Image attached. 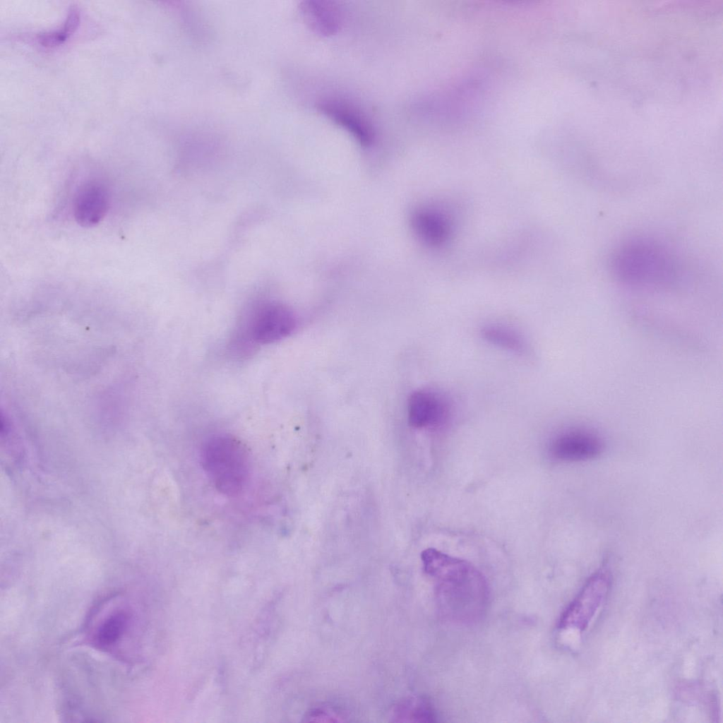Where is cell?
I'll list each match as a JSON object with an SVG mask.
<instances>
[{"label": "cell", "instance_id": "obj_1", "mask_svg": "<svg viewBox=\"0 0 723 723\" xmlns=\"http://www.w3.org/2000/svg\"><path fill=\"white\" fill-rule=\"evenodd\" d=\"M424 572L436 582L441 612L460 623L478 621L489 602V586L483 574L471 563L434 548L421 554Z\"/></svg>", "mask_w": 723, "mask_h": 723}, {"label": "cell", "instance_id": "obj_2", "mask_svg": "<svg viewBox=\"0 0 723 723\" xmlns=\"http://www.w3.org/2000/svg\"><path fill=\"white\" fill-rule=\"evenodd\" d=\"M609 268L619 282L636 287L666 286L680 277L681 265L665 244L649 237L622 242L611 255Z\"/></svg>", "mask_w": 723, "mask_h": 723}, {"label": "cell", "instance_id": "obj_3", "mask_svg": "<svg viewBox=\"0 0 723 723\" xmlns=\"http://www.w3.org/2000/svg\"><path fill=\"white\" fill-rule=\"evenodd\" d=\"M201 462L215 489L224 495L239 494L249 477L247 450L238 438L231 435L208 438L201 448Z\"/></svg>", "mask_w": 723, "mask_h": 723}, {"label": "cell", "instance_id": "obj_4", "mask_svg": "<svg viewBox=\"0 0 723 723\" xmlns=\"http://www.w3.org/2000/svg\"><path fill=\"white\" fill-rule=\"evenodd\" d=\"M609 585L610 575L607 570L594 573L562 613L558 628L585 630L604 602Z\"/></svg>", "mask_w": 723, "mask_h": 723}, {"label": "cell", "instance_id": "obj_5", "mask_svg": "<svg viewBox=\"0 0 723 723\" xmlns=\"http://www.w3.org/2000/svg\"><path fill=\"white\" fill-rule=\"evenodd\" d=\"M603 448L601 438L595 434L585 429H570L554 436L548 450L554 460L578 462L596 458Z\"/></svg>", "mask_w": 723, "mask_h": 723}, {"label": "cell", "instance_id": "obj_6", "mask_svg": "<svg viewBox=\"0 0 723 723\" xmlns=\"http://www.w3.org/2000/svg\"><path fill=\"white\" fill-rule=\"evenodd\" d=\"M109 205L107 187L97 180L81 184L73 202V213L76 222L83 227H93L105 217Z\"/></svg>", "mask_w": 723, "mask_h": 723}, {"label": "cell", "instance_id": "obj_7", "mask_svg": "<svg viewBox=\"0 0 723 723\" xmlns=\"http://www.w3.org/2000/svg\"><path fill=\"white\" fill-rule=\"evenodd\" d=\"M295 325L296 318L289 309L270 304L261 308L253 318L251 335L259 343H271L287 337Z\"/></svg>", "mask_w": 723, "mask_h": 723}, {"label": "cell", "instance_id": "obj_8", "mask_svg": "<svg viewBox=\"0 0 723 723\" xmlns=\"http://www.w3.org/2000/svg\"><path fill=\"white\" fill-rule=\"evenodd\" d=\"M318 109L337 124L348 131L362 145H370L374 130L364 114L345 100L327 99L319 103Z\"/></svg>", "mask_w": 723, "mask_h": 723}, {"label": "cell", "instance_id": "obj_9", "mask_svg": "<svg viewBox=\"0 0 723 723\" xmlns=\"http://www.w3.org/2000/svg\"><path fill=\"white\" fill-rule=\"evenodd\" d=\"M409 422L416 428L440 425L447 417L448 405L440 393L431 390L414 392L407 405Z\"/></svg>", "mask_w": 723, "mask_h": 723}, {"label": "cell", "instance_id": "obj_10", "mask_svg": "<svg viewBox=\"0 0 723 723\" xmlns=\"http://www.w3.org/2000/svg\"><path fill=\"white\" fill-rule=\"evenodd\" d=\"M301 11L310 27L322 35H333L340 28V13L330 2L305 1Z\"/></svg>", "mask_w": 723, "mask_h": 723}, {"label": "cell", "instance_id": "obj_11", "mask_svg": "<svg viewBox=\"0 0 723 723\" xmlns=\"http://www.w3.org/2000/svg\"><path fill=\"white\" fill-rule=\"evenodd\" d=\"M129 623V615L123 609L114 610L104 617L96 627L93 635L95 644L100 648L109 649L123 638Z\"/></svg>", "mask_w": 723, "mask_h": 723}, {"label": "cell", "instance_id": "obj_12", "mask_svg": "<svg viewBox=\"0 0 723 723\" xmlns=\"http://www.w3.org/2000/svg\"><path fill=\"white\" fill-rule=\"evenodd\" d=\"M395 721L403 722H436V714L431 704L422 697H412L400 702L395 708Z\"/></svg>", "mask_w": 723, "mask_h": 723}, {"label": "cell", "instance_id": "obj_13", "mask_svg": "<svg viewBox=\"0 0 723 723\" xmlns=\"http://www.w3.org/2000/svg\"><path fill=\"white\" fill-rule=\"evenodd\" d=\"M480 334L488 343L517 354H524L527 345L520 335L508 328L498 325L483 327Z\"/></svg>", "mask_w": 723, "mask_h": 723}, {"label": "cell", "instance_id": "obj_14", "mask_svg": "<svg viewBox=\"0 0 723 723\" xmlns=\"http://www.w3.org/2000/svg\"><path fill=\"white\" fill-rule=\"evenodd\" d=\"M413 227L419 237L431 244H438L445 234L444 224L441 218L426 211L414 215Z\"/></svg>", "mask_w": 723, "mask_h": 723}, {"label": "cell", "instance_id": "obj_15", "mask_svg": "<svg viewBox=\"0 0 723 723\" xmlns=\"http://www.w3.org/2000/svg\"><path fill=\"white\" fill-rule=\"evenodd\" d=\"M79 21L78 11L73 7L68 11L64 25L57 30L38 36L39 42L45 47H52L60 44L76 29Z\"/></svg>", "mask_w": 723, "mask_h": 723}, {"label": "cell", "instance_id": "obj_16", "mask_svg": "<svg viewBox=\"0 0 723 723\" xmlns=\"http://www.w3.org/2000/svg\"><path fill=\"white\" fill-rule=\"evenodd\" d=\"M340 712L331 707H318L310 710L304 717L306 722H343Z\"/></svg>", "mask_w": 723, "mask_h": 723}, {"label": "cell", "instance_id": "obj_17", "mask_svg": "<svg viewBox=\"0 0 723 723\" xmlns=\"http://www.w3.org/2000/svg\"><path fill=\"white\" fill-rule=\"evenodd\" d=\"M638 146H643V145H638ZM633 147H637V146H633ZM630 148H631V147H630Z\"/></svg>", "mask_w": 723, "mask_h": 723}]
</instances>
